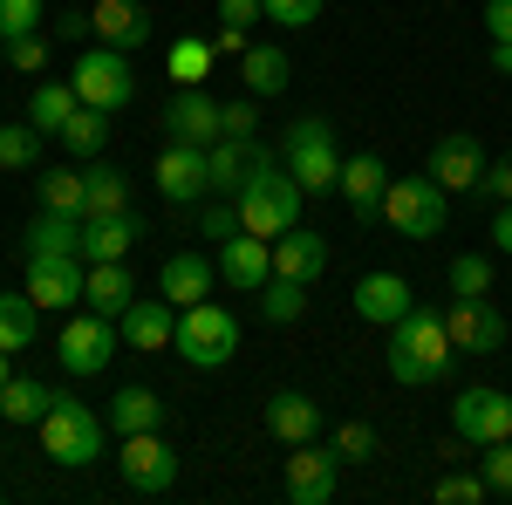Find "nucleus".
Here are the masks:
<instances>
[{
    "instance_id": "obj_42",
    "label": "nucleus",
    "mask_w": 512,
    "mask_h": 505,
    "mask_svg": "<svg viewBox=\"0 0 512 505\" xmlns=\"http://www.w3.org/2000/svg\"><path fill=\"white\" fill-rule=\"evenodd\" d=\"M451 294H492V260L485 253H458L451 260Z\"/></svg>"
},
{
    "instance_id": "obj_41",
    "label": "nucleus",
    "mask_w": 512,
    "mask_h": 505,
    "mask_svg": "<svg viewBox=\"0 0 512 505\" xmlns=\"http://www.w3.org/2000/svg\"><path fill=\"white\" fill-rule=\"evenodd\" d=\"M253 130H260V96L219 103V137H239V144H253Z\"/></svg>"
},
{
    "instance_id": "obj_14",
    "label": "nucleus",
    "mask_w": 512,
    "mask_h": 505,
    "mask_svg": "<svg viewBox=\"0 0 512 505\" xmlns=\"http://www.w3.org/2000/svg\"><path fill=\"white\" fill-rule=\"evenodd\" d=\"M335 478H342V458L335 451H315V444H294V458L280 471V485H287L294 505H328L335 499Z\"/></svg>"
},
{
    "instance_id": "obj_8",
    "label": "nucleus",
    "mask_w": 512,
    "mask_h": 505,
    "mask_svg": "<svg viewBox=\"0 0 512 505\" xmlns=\"http://www.w3.org/2000/svg\"><path fill=\"white\" fill-rule=\"evenodd\" d=\"M117 471H123V485H130L137 499H164V492L178 485V451L164 444L158 430H130L123 451H117Z\"/></svg>"
},
{
    "instance_id": "obj_36",
    "label": "nucleus",
    "mask_w": 512,
    "mask_h": 505,
    "mask_svg": "<svg viewBox=\"0 0 512 505\" xmlns=\"http://www.w3.org/2000/svg\"><path fill=\"white\" fill-rule=\"evenodd\" d=\"M62 144L76 157H96L103 144H110V110H89V103H76V117L62 123Z\"/></svg>"
},
{
    "instance_id": "obj_56",
    "label": "nucleus",
    "mask_w": 512,
    "mask_h": 505,
    "mask_svg": "<svg viewBox=\"0 0 512 505\" xmlns=\"http://www.w3.org/2000/svg\"><path fill=\"white\" fill-rule=\"evenodd\" d=\"M0 62H7V35H0Z\"/></svg>"
},
{
    "instance_id": "obj_22",
    "label": "nucleus",
    "mask_w": 512,
    "mask_h": 505,
    "mask_svg": "<svg viewBox=\"0 0 512 505\" xmlns=\"http://www.w3.org/2000/svg\"><path fill=\"white\" fill-rule=\"evenodd\" d=\"M274 273H280V280H301V287H315L321 273H328V239L308 233V226L280 233V239H274Z\"/></svg>"
},
{
    "instance_id": "obj_10",
    "label": "nucleus",
    "mask_w": 512,
    "mask_h": 505,
    "mask_svg": "<svg viewBox=\"0 0 512 505\" xmlns=\"http://www.w3.org/2000/svg\"><path fill=\"white\" fill-rule=\"evenodd\" d=\"M451 430L465 437V444H499V437H512V396L506 389H485V383H472V389H458V403H451Z\"/></svg>"
},
{
    "instance_id": "obj_51",
    "label": "nucleus",
    "mask_w": 512,
    "mask_h": 505,
    "mask_svg": "<svg viewBox=\"0 0 512 505\" xmlns=\"http://www.w3.org/2000/svg\"><path fill=\"white\" fill-rule=\"evenodd\" d=\"M485 28H492V41H512V0H492L485 7Z\"/></svg>"
},
{
    "instance_id": "obj_48",
    "label": "nucleus",
    "mask_w": 512,
    "mask_h": 505,
    "mask_svg": "<svg viewBox=\"0 0 512 505\" xmlns=\"http://www.w3.org/2000/svg\"><path fill=\"white\" fill-rule=\"evenodd\" d=\"M478 192L499 198V205H512V151L499 157V164H485V178H478Z\"/></svg>"
},
{
    "instance_id": "obj_16",
    "label": "nucleus",
    "mask_w": 512,
    "mask_h": 505,
    "mask_svg": "<svg viewBox=\"0 0 512 505\" xmlns=\"http://www.w3.org/2000/svg\"><path fill=\"white\" fill-rule=\"evenodd\" d=\"M164 137H171V144H198V151L219 144V103L205 96V82H198V89H178V96L164 103Z\"/></svg>"
},
{
    "instance_id": "obj_17",
    "label": "nucleus",
    "mask_w": 512,
    "mask_h": 505,
    "mask_svg": "<svg viewBox=\"0 0 512 505\" xmlns=\"http://www.w3.org/2000/svg\"><path fill=\"white\" fill-rule=\"evenodd\" d=\"M219 280H233L239 294H260V287L274 280V239H260V233L239 226V233L219 246Z\"/></svg>"
},
{
    "instance_id": "obj_23",
    "label": "nucleus",
    "mask_w": 512,
    "mask_h": 505,
    "mask_svg": "<svg viewBox=\"0 0 512 505\" xmlns=\"http://www.w3.org/2000/svg\"><path fill=\"white\" fill-rule=\"evenodd\" d=\"M212 280H219V267H212L205 253H171V260L158 267V294L171 301V308H192V301L212 294Z\"/></svg>"
},
{
    "instance_id": "obj_26",
    "label": "nucleus",
    "mask_w": 512,
    "mask_h": 505,
    "mask_svg": "<svg viewBox=\"0 0 512 505\" xmlns=\"http://www.w3.org/2000/svg\"><path fill=\"white\" fill-rule=\"evenodd\" d=\"M130 301H137V287H130V267H123V260H96V267H89V280H82V308L123 321V308H130Z\"/></svg>"
},
{
    "instance_id": "obj_39",
    "label": "nucleus",
    "mask_w": 512,
    "mask_h": 505,
    "mask_svg": "<svg viewBox=\"0 0 512 505\" xmlns=\"http://www.w3.org/2000/svg\"><path fill=\"white\" fill-rule=\"evenodd\" d=\"M35 192H41L48 212H76V219H82V171H48Z\"/></svg>"
},
{
    "instance_id": "obj_31",
    "label": "nucleus",
    "mask_w": 512,
    "mask_h": 505,
    "mask_svg": "<svg viewBox=\"0 0 512 505\" xmlns=\"http://www.w3.org/2000/svg\"><path fill=\"white\" fill-rule=\"evenodd\" d=\"M103 424L117 430V437H130V430H158V424H164L158 389H117V396H110V417H103Z\"/></svg>"
},
{
    "instance_id": "obj_28",
    "label": "nucleus",
    "mask_w": 512,
    "mask_h": 505,
    "mask_svg": "<svg viewBox=\"0 0 512 505\" xmlns=\"http://www.w3.org/2000/svg\"><path fill=\"white\" fill-rule=\"evenodd\" d=\"M260 144H239V137H219V144H212V151H205V164H212V192L219 198H239V185H246V178H253V171H260Z\"/></svg>"
},
{
    "instance_id": "obj_53",
    "label": "nucleus",
    "mask_w": 512,
    "mask_h": 505,
    "mask_svg": "<svg viewBox=\"0 0 512 505\" xmlns=\"http://www.w3.org/2000/svg\"><path fill=\"white\" fill-rule=\"evenodd\" d=\"M212 48H219V55H246V35H239V28H219Z\"/></svg>"
},
{
    "instance_id": "obj_38",
    "label": "nucleus",
    "mask_w": 512,
    "mask_h": 505,
    "mask_svg": "<svg viewBox=\"0 0 512 505\" xmlns=\"http://www.w3.org/2000/svg\"><path fill=\"white\" fill-rule=\"evenodd\" d=\"M41 157V130L35 123H7L0 130V171H28Z\"/></svg>"
},
{
    "instance_id": "obj_9",
    "label": "nucleus",
    "mask_w": 512,
    "mask_h": 505,
    "mask_svg": "<svg viewBox=\"0 0 512 505\" xmlns=\"http://www.w3.org/2000/svg\"><path fill=\"white\" fill-rule=\"evenodd\" d=\"M444 328H451V349L458 355H499L512 342V321L492 308V294H458L444 308Z\"/></svg>"
},
{
    "instance_id": "obj_24",
    "label": "nucleus",
    "mask_w": 512,
    "mask_h": 505,
    "mask_svg": "<svg viewBox=\"0 0 512 505\" xmlns=\"http://www.w3.org/2000/svg\"><path fill=\"white\" fill-rule=\"evenodd\" d=\"M267 430H274L287 451H294V444H315L321 403H315V396H301V389H280V396H267Z\"/></svg>"
},
{
    "instance_id": "obj_25",
    "label": "nucleus",
    "mask_w": 512,
    "mask_h": 505,
    "mask_svg": "<svg viewBox=\"0 0 512 505\" xmlns=\"http://www.w3.org/2000/svg\"><path fill=\"white\" fill-rule=\"evenodd\" d=\"M403 308H410V280L403 273H362L355 280V314L362 321L390 328V321H403Z\"/></svg>"
},
{
    "instance_id": "obj_35",
    "label": "nucleus",
    "mask_w": 512,
    "mask_h": 505,
    "mask_svg": "<svg viewBox=\"0 0 512 505\" xmlns=\"http://www.w3.org/2000/svg\"><path fill=\"white\" fill-rule=\"evenodd\" d=\"M212 55H219V48H212L205 35L171 41V82H178V89H198V82L212 76Z\"/></svg>"
},
{
    "instance_id": "obj_21",
    "label": "nucleus",
    "mask_w": 512,
    "mask_h": 505,
    "mask_svg": "<svg viewBox=\"0 0 512 505\" xmlns=\"http://www.w3.org/2000/svg\"><path fill=\"white\" fill-rule=\"evenodd\" d=\"M335 192L349 198V212H362V219H376L383 212V192H390V164L376 151H355V157H342V185Z\"/></svg>"
},
{
    "instance_id": "obj_2",
    "label": "nucleus",
    "mask_w": 512,
    "mask_h": 505,
    "mask_svg": "<svg viewBox=\"0 0 512 505\" xmlns=\"http://www.w3.org/2000/svg\"><path fill=\"white\" fill-rule=\"evenodd\" d=\"M233 205H239V226H246V233L280 239V233H294V226H301V205H308V192L294 185V171H287V164L260 157V171L239 185Z\"/></svg>"
},
{
    "instance_id": "obj_49",
    "label": "nucleus",
    "mask_w": 512,
    "mask_h": 505,
    "mask_svg": "<svg viewBox=\"0 0 512 505\" xmlns=\"http://www.w3.org/2000/svg\"><path fill=\"white\" fill-rule=\"evenodd\" d=\"M198 226H205V239H233L239 233V205H205Z\"/></svg>"
},
{
    "instance_id": "obj_33",
    "label": "nucleus",
    "mask_w": 512,
    "mask_h": 505,
    "mask_svg": "<svg viewBox=\"0 0 512 505\" xmlns=\"http://www.w3.org/2000/svg\"><path fill=\"white\" fill-rule=\"evenodd\" d=\"M48 396H55V389L35 383V376H7V389H0V417H7V424H41Z\"/></svg>"
},
{
    "instance_id": "obj_44",
    "label": "nucleus",
    "mask_w": 512,
    "mask_h": 505,
    "mask_svg": "<svg viewBox=\"0 0 512 505\" xmlns=\"http://www.w3.org/2000/svg\"><path fill=\"white\" fill-rule=\"evenodd\" d=\"M335 458H349V465H362V458H376V430L362 424V417H349V424L335 430Z\"/></svg>"
},
{
    "instance_id": "obj_46",
    "label": "nucleus",
    "mask_w": 512,
    "mask_h": 505,
    "mask_svg": "<svg viewBox=\"0 0 512 505\" xmlns=\"http://www.w3.org/2000/svg\"><path fill=\"white\" fill-rule=\"evenodd\" d=\"M41 28V0H0V35H35Z\"/></svg>"
},
{
    "instance_id": "obj_27",
    "label": "nucleus",
    "mask_w": 512,
    "mask_h": 505,
    "mask_svg": "<svg viewBox=\"0 0 512 505\" xmlns=\"http://www.w3.org/2000/svg\"><path fill=\"white\" fill-rule=\"evenodd\" d=\"M55 253H82V219L41 205V219L28 226V239H21V260H55Z\"/></svg>"
},
{
    "instance_id": "obj_54",
    "label": "nucleus",
    "mask_w": 512,
    "mask_h": 505,
    "mask_svg": "<svg viewBox=\"0 0 512 505\" xmlns=\"http://www.w3.org/2000/svg\"><path fill=\"white\" fill-rule=\"evenodd\" d=\"M492 69H499V76H512V41H492Z\"/></svg>"
},
{
    "instance_id": "obj_20",
    "label": "nucleus",
    "mask_w": 512,
    "mask_h": 505,
    "mask_svg": "<svg viewBox=\"0 0 512 505\" xmlns=\"http://www.w3.org/2000/svg\"><path fill=\"white\" fill-rule=\"evenodd\" d=\"M144 239V212H110V219H82V260H130V246Z\"/></svg>"
},
{
    "instance_id": "obj_34",
    "label": "nucleus",
    "mask_w": 512,
    "mask_h": 505,
    "mask_svg": "<svg viewBox=\"0 0 512 505\" xmlns=\"http://www.w3.org/2000/svg\"><path fill=\"white\" fill-rule=\"evenodd\" d=\"M35 328H41V308L28 301V294H0V349H7V355L28 349Z\"/></svg>"
},
{
    "instance_id": "obj_32",
    "label": "nucleus",
    "mask_w": 512,
    "mask_h": 505,
    "mask_svg": "<svg viewBox=\"0 0 512 505\" xmlns=\"http://www.w3.org/2000/svg\"><path fill=\"white\" fill-rule=\"evenodd\" d=\"M76 82H41L35 89V103H28V123H35L41 137H62V123L76 117Z\"/></svg>"
},
{
    "instance_id": "obj_3",
    "label": "nucleus",
    "mask_w": 512,
    "mask_h": 505,
    "mask_svg": "<svg viewBox=\"0 0 512 505\" xmlns=\"http://www.w3.org/2000/svg\"><path fill=\"white\" fill-rule=\"evenodd\" d=\"M35 430H41V451H48L55 465H69V471H89L103 458V417H96L89 403H76L69 389L48 396V410H41Z\"/></svg>"
},
{
    "instance_id": "obj_47",
    "label": "nucleus",
    "mask_w": 512,
    "mask_h": 505,
    "mask_svg": "<svg viewBox=\"0 0 512 505\" xmlns=\"http://www.w3.org/2000/svg\"><path fill=\"white\" fill-rule=\"evenodd\" d=\"M260 7H267L274 28H308V21H321V0H260Z\"/></svg>"
},
{
    "instance_id": "obj_50",
    "label": "nucleus",
    "mask_w": 512,
    "mask_h": 505,
    "mask_svg": "<svg viewBox=\"0 0 512 505\" xmlns=\"http://www.w3.org/2000/svg\"><path fill=\"white\" fill-rule=\"evenodd\" d=\"M219 21H226V28H239V35H246V28H253V21H267V7H260V0H219Z\"/></svg>"
},
{
    "instance_id": "obj_5",
    "label": "nucleus",
    "mask_w": 512,
    "mask_h": 505,
    "mask_svg": "<svg viewBox=\"0 0 512 505\" xmlns=\"http://www.w3.org/2000/svg\"><path fill=\"white\" fill-rule=\"evenodd\" d=\"M171 349L185 355L192 369H226V362L239 355V321L205 294V301H192V308H178V335H171Z\"/></svg>"
},
{
    "instance_id": "obj_18",
    "label": "nucleus",
    "mask_w": 512,
    "mask_h": 505,
    "mask_svg": "<svg viewBox=\"0 0 512 505\" xmlns=\"http://www.w3.org/2000/svg\"><path fill=\"white\" fill-rule=\"evenodd\" d=\"M117 328H123V342H130L137 355H164V349H171V335H178V308H171L164 294H137V301L123 308Z\"/></svg>"
},
{
    "instance_id": "obj_45",
    "label": "nucleus",
    "mask_w": 512,
    "mask_h": 505,
    "mask_svg": "<svg viewBox=\"0 0 512 505\" xmlns=\"http://www.w3.org/2000/svg\"><path fill=\"white\" fill-rule=\"evenodd\" d=\"M7 62H14V69H21V76H41V69H48V35H14L7 41Z\"/></svg>"
},
{
    "instance_id": "obj_30",
    "label": "nucleus",
    "mask_w": 512,
    "mask_h": 505,
    "mask_svg": "<svg viewBox=\"0 0 512 505\" xmlns=\"http://www.w3.org/2000/svg\"><path fill=\"white\" fill-rule=\"evenodd\" d=\"M110 212H130V178L96 164V171H82V219H110Z\"/></svg>"
},
{
    "instance_id": "obj_40",
    "label": "nucleus",
    "mask_w": 512,
    "mask_h": 505,
    "mask_svg": "<svg viewBox=\"0 0 512 505\" xmlns=\"http://www.w3.org/2000/svg\"><path fill=\"white\" fill-rule=\"evenodd\" d=\"M485 499H492L485 471H451V478H437V505H485Z\"/></svg>"
},
{
    "instance_id": "obj_1",
    "label": "nucleus",
    "mask_w": 512,
    "mask_h": 505,
    "mask_svg": "<svg viewBox=\"0 0 512 505\" xmlns=\"http://www.w3.org/2000/svg\"><path fill=\"white\" fill-rule=\"evenodd\" d=\"M451 328H444V314L437 308H403V321H390V376L403 389H431L451 376Z\"/></svg>"
},
{
    "instance_id": "obj_12",
    "label": "nucleus",
    "mask_w": 512,
    "mask_h": 505,
    "mask_svg": "<svg viewBox=\"0 0 512 505\" xmlns=\"http://www.w3.org/2000/svg\"><path fill=\"white\" fill-rule=\"evenodd\" d=\"M151 178H158V192L171 198V205H205V198H212V164H205L198 144H164Z\"/></svg>"
},
{
    "instance_id": "obj_11",
    "label": "nucleus",
    "mask_w": 512,
    "mask_h": 505,
    "mask_svg": "<svg viewBox=\"0 0 512 505\" xmlns=\"http://www.w3.org/2000/svg\"><path fill=\"white\" fill-rule=\"evenodd\" d=\"M55 355H62V369H69V376H103V369H110V355H117V321L82 308L76 321L62 328Z\"/></svg>"
},
{
    "instance_id": "obj_29",
    "label": "nucleus",
    "mask_w": 512,
    "mask_h": 505,
    "mask_svg": "<svg viewBox=\"0 0 512 505\" xmlns=\"http://www.w3.org/2000/svg\"><path fill=\"white\" fill-rule=\"evenodd\" d=\"M239 82H246V96H280V89L294 82L287 48H246V55H239Z\"/></svg>"
},
{
    "instance_id": "obj_43",
    "label": "nucleus",
    "mask_w": 512,
    "mask_h": 505,
    "mask_svg": "<svg viewBox=\"0 0 512 505\" xmlns=\"http://www.w3.org/2000/svg\"><path fill=\"white\" fill-rule=\"evenodd\" d=\"M478 471H485L492 499H512V437H499V444H485V458H478Z\"/></svg>"
},
{
    "instance_id": "obj_19",
    "label": "nucleus",
    "mask_w": 512,
    "mask_h": 505,
    "mask_svg": "<svg viewBox=\"0 0 512 505\" xmlns=\"http://www.w3.org/2000/svg\"><path fill=\"white\" fill-rule=\"evenodd\" d=\"M89 35L130 55V48L151 41V7H144V0H96V7H89Z\"/></svg>"
},
{
    "instance_id": "obj_6",
    "label": "nucleus",
    "mask_w": 512,
    "mask_h": 505,
    "mask_svg": "<svg viewBox=\"0 0 512 505\" xmlns=\"http://www.w3.org/2000/svg\"><path fill=\"white\" fill-rule=\"evenodd\" d=\"M383 219H390L403 239H431V233H444V219H451V192L437 185L431 171H424V178H390Z\"/></svg>"
},
{
    "instance_id": "obj_55",
    "label": "nucleus",
    "mask_w": 512,
    "mask_h": 505,
    "mask_svg": "<svg viewBox=\"0 0 512 505\" xmlns=\"http://www.w3.org/2000/svg\"><path fill=\"white\" fill-rule=\"evenodd\" d=\"M7 376H14V355L0 349V389H7Z\"/></svg>"
},
{
    "instance_id": "obj_37",
    "label": "nucleus",
    "mask_w": 512,
    "mask_h": 505,
    "mask_svg": "<svg viewBox=\"0 0 512 505\" xmlns=\"http://www.w3.org/2000/svg\"><path fill=\"white\" fill-rule=\"evenodd\" d=\"M260 314H267V321H274V328H287V321H301V314H308V287H301V280H267V287H260Z\"/></svg>"
},
{
    "instance_id": "obj_52",
    "label": "nucleus",
    "mask_w": 512,
    "mask_h": 505,
    "mask_svg": "<svg viewBox=\"0 0 512 505\" xmlns=\"http://www.w3.org/2000/svg\"><path fill=\"white\" fill-rule=\"evenodd\" d=\"M492 246L512 253V205H499V219H492Z\"/></svg>"
},
{
    "instance_id": "obj_4",
    "label": "nucleus",
    "mask_w": 512,
    "mask_h": 505,
    "mask_svg": "<svg viewBox=\"0 0 512 505\" xmlns=\"http://www.w3.org/2000/svg\"><path fill=\"white\" fill-rule=\"evenodd\" d=\"M280 157H287V171H294V185L308 198H328L342 185V151H335V130L321 117H301L287 123V137H280Z\"/></svg>"
},
{
    "instance_id": "obj_13",
    "label": "nucleus",
    "mask_w": 512,
    "mask_h": 505,
    "mask_svg": "<svg viewBox=\"0 0 512 505\" xmlns=\"http://www.w3.org/2000/svg\"><path fill=\"white\" fill-rule=\"evenodd\" d=\"M431 171L444 192H478V178H485V144H478L472 130H451V137H437L431 144Z\"/></svg>"
},
{
    "instance_id": "obj_15",
    "label": "nucleus",
    "mask_w": 512,
    "mask_h": 505,
    "mask_svg": "<svg viewBox=\"0 0 512 505\" xmlns=\"http://www.w3.org/2000/svg\"><path fill=\"white\" fill-rule=\"evenodd\" d=\"M89 260L82 253H55V260H28V301L35 308H76Z\"/></svg>"
},
{
    "instance_id": "obj_7",
    "label": "nucleus",
    "mask_w": 512,
    "mask_h": 505,
    "mask_svg": "<svg viewBox=\"0 0 512 505\" xmlns=\"http://www.w3.org/2000/svg\"><path fill=\"white\" fill-rule=\"evenodd\" d=\"M76 96L89 103V110H130V96H137V76H130V55L123 48H89V55H76Z\"/></svg>"
}]
</instances>
